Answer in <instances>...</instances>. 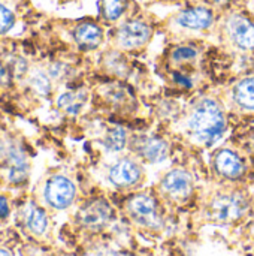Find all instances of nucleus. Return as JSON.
<instances>
[{
  "mask_svg": "<svg viewBox=\"0 0 254 256\" xmlns=\"http://www.w3.org/2000/svg\"><path fill=\"white\" fill-rule=\"evenodd\" d=\"M190 129L204 142L217 141L226 129V120L220 105L213 99H204L190 117Z\"/></svg>",
  "mask_w": 254,
  "mask_h": 256,
  "instance_id": "1",
  "label": "nucleus"
},
{
  "mask_svg": "<svg viewBox=\"0 0 254 256\" xmlns=\"http://www.w3.org/2000/svg\"><path fill=\"white\" fill-rule=\"evenodd\" d=\"M76 195L75 184L63 176H54L46 182L45 186V200L54 208H66L69 207Z\"/></svg>",
  "mask_w": 254,
  "mask_h": 256,
  "instance_id": "2",
  "label": "nucleus"
},
{
  "mask_svg": "<svg viewBox=\"0 0 254 256\" xmlns=\"http://www.w3.org/2000/svg\"><path fill=\"white\" fill-rule=\"evenodd\" d=\"M130 216L141 225L148 228H157L162 224L157 202L150 195H136L129 201Z\"/></svg>",
  "mask_w": 254,
  "mask_h": 256,
  "instance_id": "3",
  "label": "nucleus"
},
{
  "mask_svg": "<svg viewBox=\"0 0 254 256\" xmlns=\"http://www.w3.org/2000/svg\"><path fill=\"white\" fill-rule=\"evenodd\" d=\"M246 202L240 195H220L210 206V214L217 222H234L244 214Z\"/></svg>",
  "mask_w": 254,
  "mask_h": 256,
  "instance_id": "4",
  "label": "nucleus"
},
{
  "mask_svg": "<svg viewBox=\"0 0 254 256\" xmlns=\"http://www.w3.org/2000/svg\"><path fill=\"white\" fill-rule=\"evenodd\" d=\"M151 38V28L148 24L139 20L124 22L117 33L118 44L123 48H138L145 45Z\"/></svg>",
  "mask_w": 254,
  "mask_h": 256,
  "instance_id": "5",
  "label": "nucleus"
},
{
  "mask_svg": "<svg viewBox=\"0 0 254 256\" xmlns=\"http://www.w3.org/2000/svg\"><path fill=\"white\" fill-rule=\"evenodd\" d=\"M111 218H112V210L109 204L102 200H94L88 202L78 213L79 222L90 230L103 228L111 220Z\"/></svg>",
  "mask_w": 254,
  "mask_h": 256,
  "instance_id": "6",
  "label": "nucleus"
},
{
  "mask_svg": "<svg viewBox=\"0 0 254 256\" xmlns=\"http://www.w3.org/2000/svg\"><path fill=\"white\" fill-rule=\"evenodd\" d=\"M163 189L175 200H186L193 190V178L184 170H174L165 176Z\"/></svg>",
  "mask_w": 254,
  "mask_h": 256,
  "instance_id": "7",
  "label": "nucleus"
},
{
  "mask_svg": "<svg viewBox=\"0 0 254 256\" xmlns=\"http://www.w3.org/2000/svg\"><path fill=\"white\" fill-rule=\"evenodd\" d=\"M232 40L243 50H254V24L243 15H234L228 22Z\"/></svg>",
  "mask_w": 254,
  "mask_h": 256,
  "instance_id": "8",
  "label": "nucleus"
},
{
  "mask_svg": "<svg viewBox=\"0 0 254 256\" xmlns=\"http://www.w3.org/2000/svg\"><path fill=\"white\" fill-rule=\"evenodd\" d=\"M141 166L129 159L118 160L109 171V180L118 188H130L141 180Z\"/></svg>",
  "mask_w": 254,
  "mask_h": 256,
  "instance_id": "9",
  "label": "nucleus"
},
{
  "mask_svg": "<svg viewBox=\"0 0 254 256\" xmlns=\"http://www.w3.org/2000/svg\"><path fill=\"white\" fill-rule=\"evenodd\" d=\"M213 21H214L213 12L207 8H202V6L186 9L177 16V22L181 27L192 28V30L208 28L213 24Z\"/></svg>",
  "mask_w": 254,
  "mask_h": 256,
  "instance_id": "10",
  "label": "nucleus"
},
{
  "mask_svg": "<svg viewBox=\"0 0 254 256\" xmlns=\"http://www.w3.org/2000/svg\"><path fill=\"white\" fill-rule=\"evenodd\" d=\"M217 171L228 178H238L244 172V164L241 158L232 150H220L216 154Z\"/></svg>",
  "mask_w": 254,
  "mask_h": 256,
  "instance_id": "11",
  "label": "nucleus"
},
{
  "mask_svg": "<svg viewBox=\"0 0 254 256\" xmlns=\"http://www.w3.org/2000/svg\"><path fill=\"white\" fill-rule=\"evenodd\" d=\"M73 38L82 50H93L100 45L103 33L99 26L93 22H82L75 28Z\"/></svg>",
  "mask_w": 254,
  "mask_h": 256,
  "instance_id": "12",
  "label": "nucleus"
},
{
  "mask_svg": "<svg viewBox=\"0 0 254 256\" xmlns=\"http://www.w3.org/2000/svg\"><path fill=\"white\" fill-rule=\"evenodd\" d=\"M138 150L141 153L142 158H145L148 162H163L168 154H169V146L166 141H163L162 138H145L139 142Z\"/></svg>",
  "mask_w": 254,
  "mask_h": 256,
  "instance_id": "13",
  "label": "nucleus"
},
{
  "mask_svg": "<svg viewBox=\"0 0 254 256\" xmlns=\"http://www.w3.org/2000/svg\"><path fill=\"white\" fill-rule=\"evenodd\" d=\"M28 172V164L19 148H10L7 153V178L12 183H21Z\"/></svg>",
  "mask_w": 254,
  "mask_h": 256,
  "instance_id": "14",
  "label": "nucleus"
},
{
  "mask_svg": "<svg viewBox=\"0 0 254 256\" xmlns=\"http://www.w3.org/2000/svg\"><path fill=\"white\" fill-rule=\"evenodd\" d=\"M85 100H87V96H85L84 92H67V93H63L58 98L57 105L64 112L73 116V114H78L82 110V106L85 105Z\"/></svg>",
  "mask_w": 254,
  "mask_h": 256,
  "instance_id": "15",
  "label": "nucleus"
},
{
  "mask_svg": "<svg viewBox=\"0 0 254 256\" xmlns=\"http://www.w3.org/2000/svg\"><path fill=\"white\" fill-rule=\"evenodd\" d=\"M25 225L33 234H36V236L43 234L48 226V219H46L45 212L42 208L36 207L34 204H30L27 208V213H25Z\"/></svg>",
  "mask_w": 254,
  "mask_h": 256,
  "instance_id": "16",
  "label": "nucleus"
},
{
  "mask_svg": "<svg viewBox=\"0 0 254 256\" xmlns=\"http://www.w3.org/2000/svg\"><path fill=\"white\" fill-rule=\"evenodd\" d=\"M234 98L241 106L247 110H254V76L246 78L237 84L234 90Z\"/></svg>",
  "mask_w": 254,
  "mask_h": 256,
  "instance_id": "17",
  "label": "nucleus"
},
{
  "mask_svg": "<svg viewBox=\"0 0 254 256\" xmlns=\"http://www.w3.org/2000/svg\"><path fill=\"white\" fill-rule=\"evenodd\" d=\"M126 142H127V135L124 132V129L121 128H112L108 130L105 140H103V144L105 147L109 150V152H121L124 147H126Z\"/></svg>",
  "mask_w": 254,
  "mask_h": 256,
  "instance_id": "18",
  "label": "nucleus"
},
{
  "mask_svg": "<svg viewBox=\"0 0 254 256\" xmlns=\"http://www.w3.org/2000/svg\"><path fill=\"white\" fill-rule=\"evenodd\" d=\"M126 9V0H102V14L108 21H117Z\"/></svg>",
  "mask_w": 254,
  "mask_h": 256,
  "instance_id": "19",
  "label": "nucleus"
},
{
  "mask_svg": "<svg viewBox=\"0 0 254 256\" xmlns=\"http://www.w3.org/2000/svg\"><path fill=\"white\" fill-rule=\"evenodd\" d=\"M30 86L39 94H48L51 92V81H49L48 75L42 70L33 72V75L30 76Z\"/></svg>",
  "mask_w": 254,
  "mask_h": 256,
  "instance_id": "20",
  "label": "nucleus"
},
{
  "mask_svg": "<svg viewBox=\"0 0 254 256\" xmlns=\"http://www.w3.org/2000/svg\"><path fill=\"white\" fill-rule=\"evenodd\" d=\"M15 22V18H13V14L0 3V34H4L7 33L12 26Z\"/></svg>",
  "mask_w": 254,
  "mask_h": 256,
  "instance_id": "21",
  "label": "nucleus"
},
{
  "mask_svg": "<svg viewBox=\"0 0 254 256\" xmlns=\"http://www.w3.org/2000/svg\"><path fill=\"white\" fill-rule=\"evenodd\" d=\"M172 57L177 62H184V60H192L196 57V50L192 46H180L174 51Z\"/></svg>",
  "mask_w": 254,
  "mask_h": 256,
  "instance_id": "22",
  "label": "nucleus"
},
{
  "mask_svg": "<svg viewBox=\"0 0 254 256\" xmlns=\"http://www.w3.org/2000/svg\"><path fill=\"white\" fill-rule=\"evenodd\" d=\"M7 214H9V204L6 198L0 196V219H4Z\"/></svg>",
  "mask_w": 254,
  "mask_h": 256,
  "instance_id": "23",
  "label": "nucleus"
},
{
  "mask_svg": "<svg viewBox=\"0 0 254 256\" xmlns=\"http://www.w3.org/2000/svg\"><path fill=\"white\" fill-rule=\"evenodd\" d=\"M99 256H132V255H127V254H118V252H111V250H108V252H102Z\"/></svg>",
  "mask_w": 254,
  "mask_h": 256,
  "instance_id": "24",
  "label": "nucleus"
},
{
  "mask_svg": "<svg viewBox=\"0 0 254 256\" xmlns=\"http://www.w3.org/2000/svg\"><path fill=\"white\" fill-rule=\"evenodd\" d=\"M213 2H214V3H217V4H225L228 0H213Z\"/></svg>",
  "mask_w": 254,
  "mask_h": 256,
  "instance_id": "25",
  "label": "nucleus"
},
{
  "mask_svg": "<svg viewBox=\"0 0 254 256\" xmlns=\"http://www.w3.org/2000/svg\"><path fill=\"white\" fill-rule=\"evenodd\" d=\"M0 256H10V255H9V252H6V250L0 249Z\"/></svg>",
  "mask_w": 254,
  "mask_h": 256,
  "instance_id": "26",
  "label": "nucleus"
}]
</instances>
